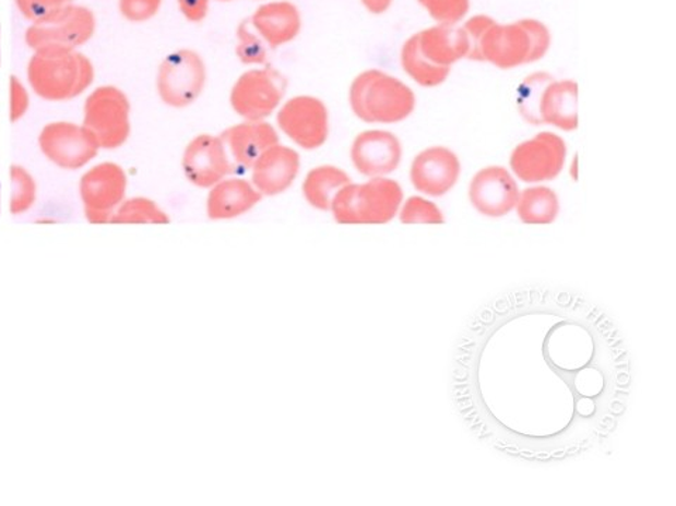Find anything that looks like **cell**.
<instances>
[{"mask_svg": "<svg viewBox=\"0 0 676 506\" xmlns=\"http://www.w3.org/2000/svg\"><path fill=\"white\" fill-rule=\"evenodd\" d=\"M464 31L470 41L466 58L488 61L502 70L542 60L552 43L548 28L537 21L500 26L490 17L476 16L466 22Z\"/></svg>", "mask_w": 676, "mask_h": 506, "instance_id": "6da1fadb", "label": "cell"}, {"mask_svg": "<svg viewBox=\"0 0 676 506\" xmlns=\"http://www.w3.org/2000/svg\"><path fill=\"white\" fill-rule=\"evenodd\" d=\"M349 105L354 115L366 123L395 124L413 113L416 96L396 77L369 70L353 81Z\"/></svg>", "mask_w": 676, "mask_h": 506, "instance_id": "7a4b0ae2", "label": "cell"}, {"mask_svg": "<svg viewBox=\"0 0 676 506\" xmlns=\"http://www.w3.org/2000/svg\"><path fill=\"white\" fill-rule=\"evenodd\" d=\"M403 202V190L395 180L371 178L366 183H348L334 197V220L345 226H372L392 221Z\"/></svg>", "mask_w": 676, "mask_h": 506, "instance_id": "3957f363", "label": "cell"}, {"mask_svg": "<svg viewBox=\"0 0 676 506\" xmlns=\"http://www.w3.org/2000/svg\"><path fill=\"white\" fill-rule=\"evenodd\" d=\"M286 91V80L272 68L245 72L230 92L233 110L247 121L265 120L278 109Z\"/></svg>", "mask_w": 676, "mask_h": 506, "instance_id": "277c9868", "label": "cell"}, {"mask_svg": "<svg viewBox=\"0 0 676 506\" xmlns=\"http://www.w3.org/2000/svg\"><path fill=\"white\" fill-rule=\"evenodd\" d=\"M206 80V65L197 51H175L165 58L159 68V96L164 104L183 109L199 99Z\"/></svg>", "mask_w": 676, "mask_h": 506, "instance_id": "5b68a950", "label": "cell"}, {"mask_svg": "<svg viewBox=\"0 0 676 506\" xmlns=\"http://www.w3.org/2000/svg\"><path fill=\"white\" fill-rule=\"evenodd\" d=\"M282 133L304 149H318L329 137V111L313 96H296L285 101L276 116Z\"/></svg>", "mask_w": 676, "mask_h": 506, "instance_id": "8992f818", "label": "cell"}, {"mask_svg": "<svg viewBox=\"0 0 676 506\" xmlns=\"http://www.w3.org/2000/svg\"><path fill=\"white\" fill-rule=\"evenodd\" d=\"M566 157L567 145L559 135L539 133L515 147L510 167L523 182H548L561 173Z\"/></svg>", "mask_w": 676, "mask_h": 506, "instance_id": "52a82bcc", "label": "cell"}, {"mask_svg": "<svg viewBox=\"0 0 676 506\" xmlns=\"http://www.w3.org/2000/svg\"><path fill=\"white\" fill-rule=\"evenodd\" d=\"M182 169L193 186L211 189L221 180L230 177L233 164L221 137L201 134L185 148Z\"/></svg>", "mask_w": 676, "mask_h": 506, "instance_id": "ba28073f", "label": "cell"}, {"mask_svg": "<svg viewBox=\"0 0 676 506\" xmlns=\"http://www.w3.org/2000/svg\"><path fill=\"white\" fill-rule=\"evenodd\" d=\"M519 188L512 174L502 167L479 170L470 184V201L486 217H503L515 207Z\"/></svg>", "mask_w": 676, "mask_h": 506, "instance_id": "9c48e42d", "label": "cell"}, {"mask_svg": "<svg viewBox=\"0 0 676 506\" xmlns=\"http://www.w3.org/2000/svg\"><path fill=\"white\" fill-rule=\"evenodd\" d=\"M401 159V141L389 131H364L354 140L353 165L364 177L386 178L387 174L395 172Z\"/></svg>", "mask_w": 676, "mask_h": 506, "instance_id": "30bf717a", "label": "cell"}, {"mask_svg": "<svg viewBox=\"0 0 676 506\" xmlns=\"http://www.w3.org/2000/svg\"><path fill=\"white\" fill-rule=\"evenodd\" d=\"M460 172V160L451 149L432 147L423 150L413 160L411 180L417 192L441 197L455 186Z\"/></svg>", "mask_w": 676, "mask_h": 506, "instance_id": "8fae6325", "label": "cell"}, {"mask_svg": "<svg viewBox=\"0 0 676 506\" xmlns=\"http://www.w3.org/2000/svg\"><path fill=\"white\" fill-rule=\"evenodd\" d=\"M251 169V183L262 197L278 196L298 178L300 157L295 149L278 143L266 149Z\"/></svg>", "mask_w": 676, "mask_h": 506, "instance_id": "7c38bea8", "label": "cell"}, {"mask_svg": "<svg viewBox=\"0 0 676 506\" xmlns=\"http://www.w3.org/2000/svg\"><path fill=\"white\" fill-rule=\"evenodd\" d=\"M221 138L230 150L233 160L241 168L251 169L257 159L280 143L275 126L265 120L247 121L223 131Z\"/></svg>", "mask_w": 676, "mask_h": 506, "instance_id": "4fadbf2b", "label": "cell"}, {"mask_svg": "<svg viewBox=\"0 0 676 506\" xmlns=\"http://www.w3.org/2000/svg\"><path fill=\"white\" fill-rule=\"evenodd\" d=\"M254 184L240 178H226L211 188L206 213L211 220H232L242 216L261 202Z\"/></svg>", "mask_w": 676, "mask_h": 506, "instance_id": "5bb4252c", "label": "cell"}, {"mask_svg": "<svg viewBox=\"0 0 676 506\" xmlns=\"http://www.w3.org/2000/svg\"><path fill=\"white\" fill-rule=\"evenodd\" d=\"M251 26L271 48H278L299 36L300 12L286 0L264 3L252 14Z\"/></svg>", "mask_w": 676, "mask_h": 506, "instance_id": "9a60e30c", "label": "cell"}, {"mask_svg": "<svg viewBox=\"0 0 676 506\" xmlns=\"http://www.w3.org/2000/svg\"><path fill=\"white\" fill-rule=\"evenodd\" d=\"M416 37L423 57L435 65L451 67L469 56V37L464 27H455V24H439L416 34Z\"/></svg>", "mask_w": 676, "mask_h": 506, "instance_id": "2e32d148", "label": "cell"}, {"mask_svg": "<svg viewBox=\"0 0 676 506\" xmlns=\"http://www.w3.org/2000/svg\"><path fill=\"white\" fill-rule=\"evenodd\" d=\"M539 116L543 124H552L564 131L578 126V85L572 81H554L544 91Z\"/></svg>", "mask_w": 676, "mask_h": 506, "instance_id": "e0dca14e", "label": "cell"}, {"mask_svg": "<svg viewBox=\"0 0 676 506\" xmlns=\"http://www.w3.org/2000/svg\"><path fill=\"white\" fill-rule=\"evenodd\" d=\"M348 183H352V179L344 170L333 165H322L306 174L301 190H304L306 202L311 207L330 212L334 197Z\"/></svg>", "mask_w": 676, "mask_h": 506, "instance_id": "ac0fdd59", "label": "cell"}, {"mask_svg": "<svg viewBox=\"0 0 676 506\" xmlns=\"http://www.w3.org/2000/svg\"><path fill=\"white\" fill-rule=\"evenodd\" d=\"M515 210L520 220L529 226H547L556 221L559 202L556 192L548 188H530L519 194Z\"/></svg>", "mask_w": 676, "mask_h": 506, "instance_id": "d6986e66", "label": "cell"}, {"mask_svg": "<svg viewBox=\"0 0 676 506\" xmlns=\"http://www.w3.org/2000/svg\"><path fill=\"white\" fill-rule=\"evenodd\" d=\"M402 67L406 74L417 84L426 87L439 86L450 75V67L435 65L420 52L417 37L408 38L401 53Z\"/></svg>", "mask_w": 676, "mask_h": 506, "instance_id": "ffe728a7", "label": "cell"}, {"mask_svg": "<svg viewBox=\"0 0 676 506\" xmlns=\"http://www.w3.org/2000/svg\"><path fill=\"white\" fill-rule=\"evenodd\" d=\"M97 106V123L102 138L110 145L119 144L128 134V105L116 92H106Z\"/></svg>", "mask_w": 676, "mask_h": 506, "instance_id": "44dd1931", "label": "cell"}, {"mask_svg": "<svg viewBox=\"0 0 676 506\" xmlns=\"http://www.w3.org/2000/svg\"><path fill=\"white\" fill-rule=\"evenodd\" d=\"M554 81H556L554 76L547 74V72H536V74L527 76L523 84L519 86V111L530 124L543 125L539 106H542L544 91Z\"/></svg>", "mask_w": 676, "mask_h": 506, "instance_id": "7402d4cb", "label": "cell"}, {"mask_svg": "<svg viewBox=\"0 0 676 506\" xmlns=\"http://www.w3.org/2000/svg\"><path fill=\"white\" fill-rule=\"evenodd\" d=\"M236 53L245 65H262L269 58L265 41L252 31L250 23H241L237 28Z\"/></svg>", "mask_w": 676, "mask_h": 506, "instance_id": "603a6c76", "label": "cell"}, {"mask_svg": "<svg viewBox=\"0 0 676 506\" xmlns=\"http://www.w3.org/2000/svg\"><path fill=\"white\" fill-rule=\"evenodd\" d=\"M399 218L403 224H444V216L435 203L422 197H411L403 204Z\"/></svg>", "mask_w": 676, "mask_h": 506, "instance_id": "cb8c5ba5", "label": "cell"}, {"mask_svg": "<svg viewBox=\"0 0 676 506\" xmlns=\"http://www.w3.org/2000/svg\"><path fill=\"white\" fill-rule=\"evenodd\" d=\"M440 24H456L469 13L470 0H419Z\"/></svg>", "mask_w": 676, "mask_h": 506, "instance_id": "d4e9b609", "label": "cell"}, {"mask_svg": "<svg viewBox=\"0 0 676 506\" xmlns=\"http://www.w3.org/2000/svg\"><path fill=\"white\" fill-rule=\"evenodd\" d=\"M121 220L168 222V217L165 216V213L158 210V207H155L153 203L140 202L129 204L121 214Z\"/></svg>", "mask_w": 676, "mask_h": 506, "instance_id": "484cf974", "label": "cell"}, {"mask_svg": "<svg viewBox=\"0 0 676 506\" xmlns=\"http://www.w3.org/2000/svg\"><path fill=\"white\" fill-rule=\"evenodd\" d=\"M162 0H121V11L131 21H147L158 12Z\"/></svg>", "mask_w": 676, "mask_h": 506, "instance_id": "4316f807", "label": "cell"}, {"mask_svg": "<svg viewBox=\"0 0 676 506\" xmlns=\"http://www.w3.org/2000/svg\"><path fill=\"white\" fill-rule=\"evenodd\" d=\"M179 11L191 23H201L207 17L211 0H178Z\"/></svg>", "mask_w": 676, "mask_h": 506, "instance_id": "83f0119b", "label": "cell"}, {"mask_svg": "<svg viewBox=\"0 0 676 506\" xmlns=\"http://www.w3.org/2000/svg\"><path fill=\"white\" fill-rule=\"evenodd\" d=\"M364 7L373 14L386 13L392 4V0H363Z\"/></svg>", "mask_w": 676, "mask_h": 506, "instance_id": "f1b7e54d", "label": "cell"}, {"mask_svg": "<svg viewBox=\"0 0 676 506\" xmlns=\"http://www.w3.org/2000/svg\"><path fill=\"white\" fill-rule=\"evenodd\" d=\"M218 2H232V0H218Z\"/></svg>", "mask_w": 676, "mask_h": 506, "instance_id": "f546056e", "label": "cell"}]
</instances>
